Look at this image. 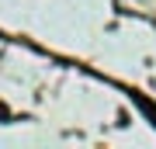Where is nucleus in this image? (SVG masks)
Segmentation results:
<instances>
[{
	"instance_id": "1",
	"label": "nucleus",
	"mask_w": 156,
	"mask_h": 149,
	"mask_svg": "<svg viewBox=\"0 0 156 149\" xmlns=\"http://www.w3.org/2000/svg\"><path fill=\"white\" fill-rule=\"evenodd\" d=\"M132 101L139 104V111H142V115L156 125V104H153V101H149V97H142V94H132Z\"/></svg>"
},
{
	"instance_id": "2",
	"label": "nucleus",
	"mask_w": 156,
	"mask_h": 149,
	"mask_svg": "<svg viewBox=\"0 0 156 149\" xmlns=\"http://www.w3.org/2000/svg\"><path fill=\"white\" fill-rule=\"evenodd\" d=\"M0 118H4V122H7V118H11V111H7L4 104H0Z\"/></svg>"
}]
</instances>
